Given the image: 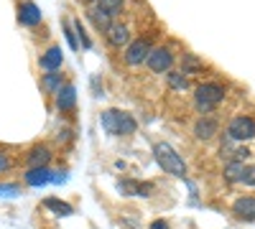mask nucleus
Returning <instances> with one entry per match:
<instances>
[{
  "mask_svg": "<svg viewBox=\"0 0 255 229\" xmlns=\"http://www.w3.org/2000/svg\"><path fill=\"white\" fill-rule=\"evenodd\" d=\"M153 155H156L158 165H161L166 173H171L176 178H186V163H184V158L168 143H158L156 148H153Z\"/></svg>",
  "mask_w": 255,
  "mask_h": 229,
  "instance_id": "nucleus-1",
  "label": "nucleus"
},
{
  "mask_svg": "<svg viewBox=\"0 0 255 229\" xmlns=\"http://www.w3.org/2000/svg\"><path fill=\"white\" fill-rule=\"evenodd\" d=\"M222 99H225V87L217 84V81H204V84H199L197 92H194V105L204 115L215 110Z\"/></svg>",
  "mask_w": 255,
  "mask_h": 229,
  "instance_id": "nucleus-2",
  "label": "nucleus"
},
{
  "mask_svg": "<svg viewBox=\"0 0 255 229\" xmlns=\"http://www.w3.org/2000/svg\"><path fill=\"white\" fill-rule=\"evenodd\" d=\"M102 128L108 130L110 135H133L138 122L133 120V115L120 112V110H108L102 112Z\"/></svg>",
  "mask_w": 255,
  "mask_h": 229,
  "instance_id": "nucleus-3",
  "label": "nucleus"
},
{
  "mask_svg": "<svg viewBox=\"0 0 255 229\" xmlns=\"http://www.w3.org/2000/svg\"><path fill=\"white\" fill-rule=\"evenodd\" d=\"M227 135H230L232 140H238V143L253 140V138H255V120H253V117H245V115L232 117L230 128H227Z\"/></svg>",
  "mask_w": 255,
  "mask_h": 229,
  "instance_id": "nucleus-4",
  "label": "nucleus"
},
{
  "mask_svg": "<svg viewBox=\"0 0 255 229\" xmlns=\"http://www.w3.org/2000/svg\"><path fill=\"white\" fill-rule=\"evenodd\" d=\"M151 44H148L145 38H138V41H130V44L125 46V61L130 67H140L143 61H148V56H151Z\"/></svg>",
  "mask_w": 255,
  "mask_h": 229,
  "instance_id": "nucleus-5",
  "label": "nucleus"
},
{
  "mask_svg": "<svg viewBox=\"0 0 255 229\" xmlns=\"http://www.w3.org/2000/svg\"><path fill=\"white\" fill-rule=\"evenodd\" d=\"M145 64H148V69L156 72V74H168L171 67H174V54L168 49H153Z\"/></svg>",
  "mask_w": 255,
  "mask_h": 229,
  "instance_id": "nucleus-6",
  "label": "nucleus"
},
{
  "mask_svg": "<svg viewBox=\"0 0 255 229\" xmlns=\"http://www.w3.org/2000/svg\"><path fill=\"white\" fill-rule=\"evenodd\" d=\"M232 212H235V217H240L245 222H255V196H240L232 204Z\"/></svg>",
  "mask_w": 255,
  "mask_h": 229,
  "instance_id": "nucleus-7",
  "label": "nucleus"
},
{
  "mask_svg": "<svg viewBox=\"0 0 255 229\" xmlns=\"http://www.w3.org/2000/svg\"><path fill=\"white\" fill-rule=\"evenodd\" d=\"M194 135L199 140H209L217 135V120L215 117H199L197 125H194Z\"/></svg>",
  "mask_w": 255,
  "mask_h": 229,
  "instance_id": "nucleus-8",
  "label": "nucleus"
},
{
  "mask_svg": "<svg viewBox=\"0 0 255 229\" xmlns=\"http://www.w3.org/2000/svg\"><path fill=\"white\" fill-rule=\"evenodd\" d=\"M87 18L92 20V26H95L97 31H105V33H108V31L113 28V15H110V13H105V10H100L97 5L87 10Z\"/></svg>",
  "mask_w": 255,
  "mask_h": 229,
  "instance_id": "nucleus-9",
  "label": "nucleus"
},
{
  "mask_svg": "<svg viewBox=\"0 0 255 229\" xmlns=\"http://www.w3.org/2000/svg\"><path fill=\"white\" fill-rule=\"evenodd\" d=\"M18 20L23 26H36V23H41V10H38V5L36 3H23L18 8Z\"/></svg>",
  "mask_w": 255,
  "mask_h": 229,
  "instance_id": "nucleus-10",
  "label": "nucleus"
},
{
  "mask_svg": "<svg viewBox=\"0 0 255 229\" xmlns=\"http://www.w3.org/2000/svg\"><path fill=\"white\" fill-rule=\"evenodd\" d=\"M77 102V89L72 84H64L59 92H56V107L59 110H72Z\"/></svg>",
  "mask_w": 255,
  "mask_h": 229,
  "instance_id": "nucleus-11",
  "label": "nucleus"
},
{
  "mask_svg": "<svg viewBox=\"0 0 255 229\" xmlns=\"http://www.w3.org/2000/svg\"><path fill=\"white\" fill-rule=\"evenodd\" d=\"M59 67H61V49H59V46H51L44 56H41V69L59 72Z\"/></svg>",
  "mask_w": 255,
  "mask_h": 229,
  "instance_id": "nucleus-12",
  "label": "nucleus"
},
{
  "mask_svg": "<svg viewBox=\"0 0 255 229\" xmlns=\"http://www.w3.org/2000/svg\"><path fill=\"white\" fill-rule=\"evenodd\" d=\"M118 189L128 196H148L151 194V186L148 183H135V181H120Z\"/></svg>",
  "mask_w": 255,
  "mask_h": 229,
  "instance_id": "nucleus-13",
  "label": "nucleus"
},
{
  "mask_svg": "<svg viewBox=\"0 0 255 229\" xmlns=\"http://www.w3.org/2000/svg\"><path fill=\"white\" fill-rule=\"evenodd\" d=\"M54 181V173L49 168H31L26 173V183L28 186H44V183H51Z\"/></svg>",
  "mask_w": 255,
  "mask_h": 229,
  "instance_id": "nucleus-14",
  "label": "nucleus"
},
{
  "mask_svg": "<svg viewBox=\"0 0 255 229\" xmlns=\"http://www.w3.org/2000/svg\"><path fill=\"white\" fill-rule=\"evenodd\" d=\"M108 41H110L113 46L123 49V46L130 44V33H128V28H125V26H113V28L108 31Z\"/></svg>",
  "mask_w": 255,
  "mask_h": 229,
  "instance_id": "nucleus-15",
  "label": "nucleus"
},
{
  "mask_svg": "<svg viewBox=\"0 0 255 229\" xmlns=\"http://www.w3.org/2000/svg\"><path fill=\"white\" fill-rule=\"evenodd\" d=\"M28 165L31 168H46L49 165V160H51V153L46 151V148H33L31 153H28Z\"/></svg>",
  "mask_w": 255,
  "mask_h": 229,
  "instance_id": "nucleus-16",
  "label": "nucleus"
},
{
  "mask_svg": "<svg viewBox=\"0 0 255 229\" xmlns=\"http://www.w3.org/2000/svg\"><path fill=\"white\" fill-rule=\"evenodd\" d=\"M243 173H245V163L243 160H230L225 165V178L227 181H243Z\"/></svg>",
  "mask_w": 255,
  "mask_h": 229,
  "instance_id": "nucleus-17",
  "label": "nucleus"
},
{
  "mask_svg": "<svg viewBox=\"0 0 255 229\" xmlns=\"http://www.w3.org/2000/svg\"><path fill=\"white\" fill-rule=\"evenodd\" d=\"M41 87H44L46 92H59L61 89V74L59 72H49V74H44V79H41Z\"/></svg>",
  "mask_w": 255,
  "mask_h": 229,
  "instance_id": "nucleus-18",
  "label": "nucleus"
},
{
  "mask_svg": "<svg viewBox=\"0 0 255 229\" xmlns=\"http://www.w3.org/2000/svg\"><path fill=\"white\" fill-rule=\"evenodd\" d=\"M44 206H46V209H51V212H56L59 217H61V214H64V217H69V214L74 212L67 201H59V199H46V201H44Z\"/></svg>",
  "mask_w": 255,
  "mask_h": 229,
  "instance_id": "nucleus-19",
  "label": "nucleus"
},
{
  "mask_svg": "<svg viewBox=\"0 0 255 229\" xmlns=\"http://www.w3.org/2000/svg\"><path fill=\"white\" fill-rule=\"evenodd\" d=\"M100 10H105V13H110V15H118V13H123V0H97L95 3Z\"/></svg>",
  "mask_w": 255,
  "mask_h": 229,
  "instance_id": "nucleus-20",
  "label": "nucleus"
},
{
  "mask_svg": "<svg viewBox=\"0 0 255 229\" xmlns=\"http://www.w3.org/2000/svg\"><path fill=\"white\" fill-rule=\"evenodd\" d=\"M181 67H184V69H181L184 74H194V72H199V69H202V61H199L194 54H184Z\"/></svg>",
  "mask_w": 255,
  "mask_h": 229,
  "instance_id": "nucleus-21",
  "label": "nucleus"
},
{
  "mask_svg": "<svg viewBox=\"0 0 255 229\" xmlns=\"http://www.w3.org/2000/svg\"><path fill=\"white\" fill-rule=\"evenodd\" d=\"M168 76V84H171V89H186V76H184V72H168L166 74Z\"/></svg>",
  "mask_w": 255,
  "mask_h": 229,
  "instance_id": "nucleus-22",
  "label": "nucleus"
},
{
  "mask_svg": "<svg viewBox=\"0 0 255 229\" xmlns=\"http://www.w3.org/2000/svg\"><path fill=\"white\" fill-rule=\"evenodd\" d=\"M74 31H77V36H79V41H82V46L84 49H92V41H90V36L87 33H84V28H82V20H74Z\"/></svg>",
  "mask_w": 255,
  "mask_h": 229,
  "instance_id": "nucleus-23",
  "label": "nucleus"
},
{
  "mask_svg": "<svg viewBox=\"0 0 255 229\" xmlns=\"http://www.w3.org/2000/svg\"><path fill=\"white\" fill-rule=\"evenodd\" d=\"M243 183H248V186H255V165H245Z\"/></svg>",
  "mask_w": 255,
  "mask_h": 229,
  "instance_id": "nucleus-24",
  "label": "nucleus"
},
{
  "mask_svg": "<svg viewBox=\"0 0 255 229\" xmlns=\"http://www.w3.org/2000/svg\"><path fill=\"white\" fill-rule=\"evenodd\" d=\"M64 33H67L69 46H72V49H77V46H79V44H77V36H74L77 31H72V23H64Z\"/></svg>",
  "mask_w": 255,
  "mask_h": 229,
  "instance_id": "nucleus-25",
  "label": "nucleus"
},
{
  "mask_svg": "<svg viewBox=\"0 0 255 229\" xmlns=\"http://www.w3.org/2000/svg\"><path fill=\"white\" fill-rule=\"evenodd\" d=\"M3 194H18V186H0V196Z\"/></svg>",
  "mask_w": 255,
  "mask_h": 229,
  "instance_id": "nucleus-26",
  "label": "nucleus"
},
{
  "mask_svg": "<svg viewBox=\"0 0 255 229\" xmlns=\"http://www.w3.org/2000/svg\"><path fill=\"white\" fill-rule=\"evenodd\" d=\"M8 168V158H5V153H0V171H5Z\"/></svg>",
  "mask_w": 255,
  "mask_h": 229,
  "instance_id": "nucleus-27",
  "label": "nucleus"
},
{
  "mask_svg": "<svg viewBox=\"0 0 255 229\" xmlns=\"http://www.w3.org/2000/svg\"><path fill=\"white\" fill-rule=\"evenodd\" d=\"M151 229H168V224L158 219V222H153V224H151Z\"/></svg>",
  "mask_w": 255,
  "mask_h": 229,
  "instance_id": "nucleus-28",
  "label": "nucleus"
},
{
  "mask_svg": "<svg viewBox=\"0 0 255 229\" xmlns=\"http://www.w3.org/2000/svg\"><path fill=\"white\" fill-rule=\"evenodd\" d=\"M87 3H97V0H87Z\"/></svg>",
  "mask_w": 255,
  "mask_h": 229,
  "instance_id": "nucleus-29",
  "label": "nucleus"
}]
</instances>
